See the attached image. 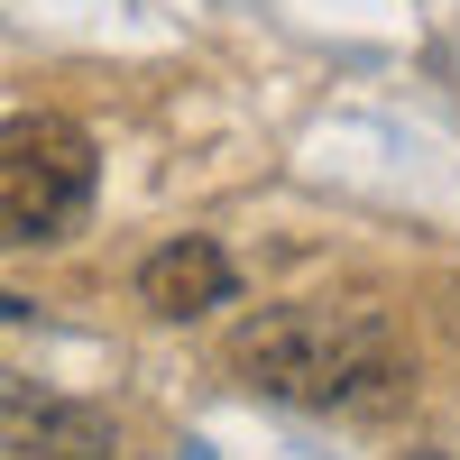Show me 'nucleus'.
<instances>
[{
  "label": "nucleus",
  "mask_w": 460,
  "mask_h": 460,
  "mask_svg": "<svg viewBox=\"0 0 460 460\" xmlns=\"http://www.w3.org/2000/svg\"><path fill=\"white\" fill-rule=\"evenodd\" d=\"M230 368L258 396L332 405V414H396L414 396V359L387 323V304H368V295L267 304V314H249L230 332Z\"/></svg>",
  "instance_id": "1"
},
{
  "label": "nucleus",
  "mask_w": 460,
  "mask_h": 460,
  "mask_svg": "<svg viewBox=\"0 0 460 460\" xmlns=\"http://www.w3.org/2000/svg\"><path fill=\"white\" fill-rule=\"evenodd\" d=\"M93 138L65 120V111H19L0 120V249H47L65 240L93 203Z\"/></svg>",
  "instance_id": "2"
},
{
  "label": "nucleus",
  "mask_w": 460,
  "mask_h": 460,
  "mask_svg": "<svg viewBox=\"0 0 460 460\" xmlns=\"http://www.w3.org/2000/svg\"><path fill=\"white\" fill-rule=\"evenodd\" d=\"M230 295H240V267H230L221 240H166V249L138 258V304L157 323H203Z\"/></svg>",
  "instance_id": "4"
},
{
  "label": "nucleus",
  "mask_w": 460,
  "mask_h": 460,
  "mask_svg": "<svg viewBox=\"0 0 460 460\" xmlns=\"http://www.w3.org/2000/svg\"><path fill=\"white\" fill-rule=\"evenodd\" d=\"M184 460H203V451H184Z\"/></svg>",
  "instance_id": "6"
},
{
  "label": "nucleus",
  "mask_w": 460,
  "mask_h": 460,
  "mask_svg": "<svg viewBox=\"0 0 460 460\" xmlns=\"http://www.w3.org/2000/svg\"><path fill=\"white\" fill-rule=\"evenodd\" d=\"M19 323H37V314H28V295H0V332H19Z\"/></svg>",
  "instance_id": "5"
},
{
  "label": "nucleus",
  "mask_w": 460,
  "mask_h": 460,
  "mask_svg": "<svg viewBox=\"0 0 460 460\" xmlns=\"http://www.w3.org/2000/svg\"><path fill=\"white\" fill-rule=\"evenodd\" d=\"M0 460H120V424L84 396H47L0 368Z\"/></svg>",
  "instance_id": "3"
}]
</instances>
